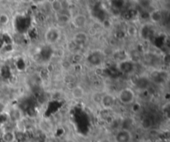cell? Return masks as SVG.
<instances>
[{
  "instance_id": "obj_2",
  "label": "cell",
  "mask_w": 170,
  "mask_h": 142,
  "mask_svg": "<svg viewBox=\"0 0 170 142\" xmlns=\"http://www.w3.org/2000/svg\"><path fill=\"white\" fill-rule=\"evenodd\" d=\"M116 97L110 93H106L100 97V103L101 105V107L105 109H110L112 108L115 104H116Z\"/></svg>"
},
{
  "instance_id": "obj_5",
  "label": "cell",
  "mask_w": 170,
  "mask_h": 142,
  "mask_svg": "<svg viewBox=\"0 0 170 142\" xmlns=\"http://www.w3.org/2000/svg\"><path fill=\"white\" fill-rule=\"evenodd\" d=\"M115 138L116 142H129L132 139V135L128 130L123 129L116 133Z\"/></svg>"
},
{
  "instance_id": "obj_3",
  "label": "cell",
  "mask_w": 170,
  "mask_h": 142,
  "mask_svg": "<svg viewBox=\"0 0 170 142\" xmlns=\"http://www.w3.org/2000/svg\"><path fill=\"white\" fill-rule=\"evenodd\" d=\"M59 38H60V32L56 28H50L45 33L46 41L49 44L56 43L58 41Z\"/></svg>"
},
{
  "instance_id": "obj_8",
  "label": "cell",
  "mask_w": 170,
  "mask_h": 142,
  "mask_svg": "<svg viewBox=\"0 0 170 142\" xmlns=\"http://www.w3.org/2000/svg\"><path fill=\"white\" fill-rule=\"evenodd\" d=\"M119 70L124 72V73H130L132 71H134L135 69V66L132 63L131 61H122L121 63L119 66Z\"/></svg>"
},
{
  "instance_id": "obj_13",
  "label": "cell",
  "mask_w": 170,
  "mask_h": 142,
  "mask_svg": "<svg viewBox=\"0 0 170 142\" xmlns=\"http://www.w3.org/2000/svg\"><path fill=\"white\" fill-rule=\"evenodd\" d=\"M3 139L5 142H13L15 140V135L11 131H7L3 134Z\"/></svg>"
},
{
  "instance_id": "obj_12",
  "label": "cell",
  "mask_w": 170,
  "mask_h": 142,
  "mask_svg": "<svg viewBox=\"0 0 170 142\" xmlns=\"http://www.w3.org/2000/svg\"><path fill=\"white\" fill-rule=\"evenodd\" d=\"M150 18L154 23H159L163 18V15L159 10H154L150 13Z\"/></svg>"
},
{
  "instance_id": "obj_6",
  "label": "cell",
  "mask_w": 170,
  "mask_h": 142,
  "mask_svg": "<svg viewBox=\"0 0 170 142\" xmlns=\"http://www.w3.org/2000/svg\"><path fill=\"white\" fill-rule=\"evenodd\" d=\"M87 60L90 62V64L93 66H100L102 63L103 61V57L100 52H92L90 55L88 56Z\"/></svg>"
},
{
  "instance_id": "obj_11",
  "label": "cell",
  "mask_w": 170,
  "mask_h": 142,
  "mask_svg": "<svg viewBox=\"0 0 170 142\" xmlns=\"http://www.w3.org/2000/svg\"><path fill=\"white\" fill-rule=\"evenodd\" d=\"M136 84H137L139 88L145 89V88H147L149 87V85L150 84V80L149 78H146V77H142V78H139L138 81H137Z\"/></svg>"
},
{
  "instance_id": "obj_1",
  "label": "cell",
  "mask_w": 170,
  "mask_h": 142,
  "mask_svg": "<svg viewBox=\"0 0 170 142\" xmlns=\"http://www.w3.org/2000/svg\"><path fill=\"white\" fill-rule=\"evenodd\" d=\"M135 92L133 91L131 88L125 87L119 91L118 95V99L124 105H129L135 100Z\"/></svg>"
},
{
  "instance_id": "obj_14",
  "label": "cell",
  "mask_w": 170,
  "mask_h": 142,
  "mask_svg": "<svg viewBox=\"0 0 170 142\" xmlns=\"http://www.w3.org/2000/svg\"><path fill=\"white\" fill-rule=\"evenodd\" d=\"M8 22V17L5 13H3L0 15V24L2 25H5Z\"/></svg>"
},
{
  "instance_id": "obj_15",
  "label": "cell",
  "mask_w": 170,
  "mask_h": 142,
  "mask_svg": "<svg viewBox=\"0 0 170 142\" xmlns=\"http://www.w3.org/2000/svg\"><path fill=\"white\" fill-rule=\"evenodd\" d=\"M13 112H16L17 114L18 113V111H16V110H13V111H12V112H10V114H13ZM10 117H12V118H13V120H18V118H19V116H18V115H14V116H10Z\"/></svg>"
},
{
  "instance_id": "obj_4",
  "label": "cell",
  "mask_w": 170,
  "mask_h": 142,
  "mask_svg": "<svg viewBox=\"0 0 170 142\" xmlns=\"http://www.w3.org/2000/svg\"><path fill=\"white\" fill-rule=\"evenodd\" d=\"M71 23H72V24H73L75 28H84V27L87 25V18L86 15L78 13V14L75 15L72 18Z\"/></svg>"
},
{
  "instance_id": "obj_10",
  "label": "cell",
  "mask_w": 170,
  "mask_h": 142,
  "mask_svg": "<svg viewBox=\"0 0 170 142\" xmlns=\"http://www.w3.org/2000/svg\"><path fill=\"white\" fill-rule=\"evenodd\" d=\"M51 9L55 12H57V13H60L61 11L66 10L64 8L63 2H61V1H52L51 3Z\"/></svg>"
},
{
  "instance_id": "obj_7",
  "label": "cell",
  "mask_w": 170,
  "mask_h": 142,
  "mask_svg": "<svg viewBox=\"0 0 170 142\" xmlns=\"http://www.w3.org/2000/svg\"><path fill=\"white\" fill-rule=\"evenodd\" d=\"M88 40V35L85 32H77L73 36L74 42L77 45H83Z\"/></svg>"
},
{
  "instance_id": "obj_9",
  "label": "cell",
  "mask_w": 170,
  "mask_h": 142,
  "mask_svg": "<svg viewBox=\"0 0 170 142\" xmlns=\"http://www.w3.org/2000/svg\"><path fill=\"white\" fill-rule=\"evenodd\" d=\"M71 96H72L74 99H77V100L82 99L84 96H85L84 89L80 86H77V87H73L72 90H71Z\"/></svg>"
}]
</instances>
